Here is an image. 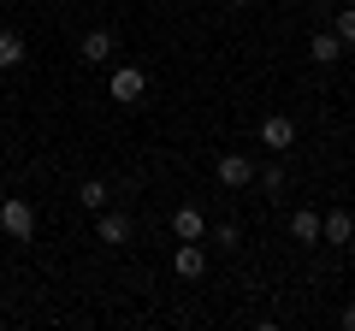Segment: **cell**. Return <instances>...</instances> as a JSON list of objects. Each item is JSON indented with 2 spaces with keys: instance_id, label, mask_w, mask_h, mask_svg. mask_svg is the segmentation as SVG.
<instances>
[{
  "instance_id": "cell-1",
  "label": "cell",
  "mask_w": 355,
  "mask_h": 331,
  "mask_svg": "<svg viewBox=\"0 0 355 331\" xmlns=\"http://www.w3.org/2000/svg\"><path fill=\"white\" fill-rule=\"evenodd\" d=\"M107 95L125 101V107H142V95H148V71H142V65H119V71L107 77Z\"/></svg>"
},
{
  "instance_id": "cell-2",
  "label": "cell",
  "mask_w": 355,
  "mask_h": 331,
  "mask_svg": "<svg viewBox=\"0 0 355 331\" xmlns=\"http://www.w3.org/2000/svg\"><path fill=\"white\" fill-rule=\"evenodd\" d=\"M0 231L12 242H30L36 237V207L24 202V195H12V202H0Z\"/></svg>"
},
{
  "instance_id": "cell-3",
  "label": "cell",
  "mask_w": 355,
  "mask_h": 331,
  "mask_svg": "<svg viewBox=\"0 0 355 331\" xmlns=\"http://www.w3.org/2000/svg\"><path fill=\"white\" fill-rule=\"evenodd\" d=\"M214 178L225 184V190H249V184H254V160H249V154H219Z\"/></svg>"
},
{
  "instance_id": "cell-4",
  "label": "cell",
  "mask_w": 355,
  "mask_h": 331,
  "mask_svg": "<svg viewBox=\"0 0 355 331\" xmlns=\"http://www.w3.org/2000/svg\"><path fill=\"white\" fill-rule=\"evenodd\" d=\"M172 272L184 284H196L207 272V249H202V242H178V249H172Z\"/></svg>"
},
{
  "instance_id": "cell-5",
  "label": "cell",
  "mask_w": 355,
  "mask_h": 331,
  "mask_svg": "<svg viewBox=\"0 0 355 331\" xmlns=\"http://www.w3.org/2000/svg\"><path fill=\"white\" fill-rule=\"evenodd\" d=\"M77 53H83V65H107V60L119 53V36H113V30H83Z\"/></svg>"
},
{
  "instance_id": "cell-6",
  "label": "cell",
  "mask_w": 355,
  "mask_h": 331,
  "mask_svg": "<svg viewBox=\"0 0 355 331\" xmlns=\"http://www.w3.org/2000/svg\"><path fill=\"white\" fill-rule=\"evenodd\" d=\"M261 148H296V118H284V113H266L261 118Z\"/></svg>"
},
{
  "instance_id": "cell-7",
  "label": "cell",
  "mask_w": 355,
  "mask_h": 331,
  "mask_svg": "<svg viewBox=\"0 0 355 331\" xmlns=\"http://www.w3.org/2000/svg\"><path fill=\"white\" fill-rule=\"evenodd\" d=\"M320 242L349 249V242H355V213H343V207H338V213H326V219H320Z\"/></svg>"
},
{
  "instance_id": "cell-8",
  "label": "cell",
  "mask_w": 355,
  "mask_h": 331,
  "mask_svg": "<svg viewBox=\"0 0 355 331\" xmlns=\"http://www.w3.org/2000/svg\"><path fill=\"white\" fill-rule=\"evenodd\" d=\"M95 237L101 242H130V213H113V207H101V213H95Z\"/></svg>"
},
{
  "instance_id": "cell-9",
  "label": "cell",
  "mask_w": 355,
  "mask_h": 331,
  "mask_svg": "<svg viewBox=\"0 0 355 331\" xmlns=\"http://www.w3.org/2000/svg\"><path fill=\"white\" fill-rule=\"evenodd\" d=\"M172 237H178V242H202V237H207L202 207H178V213H172Z\"/></svg>"
},
{
  "instance_id": "cell-10",
  "label": "cell",
  "mask_w": 355,
  "mask_h": 331,
  "mask_svg": "<svg viewBox=\"0 0 355 331\" xmlns=\"http://www.w3.org/2000/svg\"><path fill=\"white\" fill-rule=\"evenodd\" d=\"M320 219H326L320 207H296V213H291V237L302 242V249H314V242H320Z\"/></svg>"
},
{
  "instance_id": "cell-11",
  "label": "cell",
  "mask_w": 355,
  "mask_h": 331,
  "mask_svg": "<svg viewBox=\"0 0 355 331\" xmlns=\"http://www.w3.org/2000/svg\"><path fill=\"white\" fill-rule=\"evenodd\" d=\"M24 60H30V42L18 30H0V71H18Z\"/></svg>"
},
{
  "instance_id": "cell-12",
  "label": "cell",
  "mask_w": 355,
  "mask_h": 331,
  "mask_svg": "<svg viewBox=\"0 0 355 331\" xmlns=\"http://www.w3.org/2000/svg\"><path fill=\"white\" fill-rule=\"evenodd\" d=\"M308 53H314L320 65H331V60H343V36H338V30H314V42H308Z\"/></svg>"
},
{
  "instance_id": "cell-13",
  "label": "cell",
  "mask_w": 355,
  "mask_h": 331,
  "mask_svg": "<svg viewBox=\"0 0 355 331\" xmlns=\"http://www.w3.org/2000/svg\"><path fill=\"white\" fill-rule=\"evenodd\" d=\"M77 202H83V213H101V207L113 202V190H107L101 178H83V190H77Z\"/></svg>"
},
{
  "instance_id": "cell-14",
  "label": "cell",
  "mask_w": 355,
  "mask_h": 331,
  "mask_svg": "<svg viewBox=\"0 0 355 331\" xmlns=\"http://www.w3.org/2000/svg\"><path fill=\"white\" fill-rule=\"evenodd\" d=\"M254 184L266 195H284V166H254Z\"/></svg>"
},
{
  "instance_id": "cell-15",
  "label": "cell",
  "mask_w": 355,
  "mask_h": 331,
  "mask_svg": "<svg viewBox=\"0 0 355 331\" xmlns=\"http://www.w3.org/2000/svg\"><path fill=\"white\" fill-rule=\"evenodd\" d=\"M331 30L343 36V48H355V6H338V18H331Z\"/></svg>"
},
{
  "instance_id": "cell-16",
  "label": "cell",
  "mask_w": 355,
  "mask_h": 331,
  "mask_svg": "<svg viewBox=\"0 0 355 331\" xmlns=\"http://www.w3.org/2000/svg\"><path fill=\"white\" fill-rule=\"evenodd\" d=\"M214 242H225V249H237V242H243V225H231V219H225V225L214 231Z\"/></svg>"
},
{
  "instance_id": "cell-17",
  "label": "cell",
  "mask_w": 355,
  "mask_h": 331,
  "mask_svg": "<svg viewBox=\"0 0 355 331\" xmlns=\"http://www.w3.org/2000/svg\"><path fill=\"white\" fill-rule=\"evenodd\" d=\"M338 325H343V331H355V302H349V307L338 314Z\"/></svg>"
},
{
  "instance_id": "cell-18",
  "label": "cell",
  "mask_w": 355,
  "mask_h": 331,
  "mask_svg": "<svg viewBox=\"0 0 355 331\" xmlns=\"http://www.w3.org/2000/svg\"><path fill=\"white\" fill-rule=\"evenodd\" d=\"M231 6H254V0H231Z\"/></svg>"
}]
</instances>
